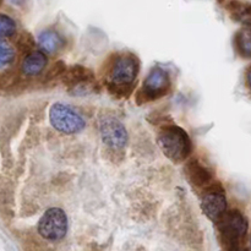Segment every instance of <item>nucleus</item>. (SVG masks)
<instances>
[{"label": "nucleus", "instance_id": "obj_1", "mask_svg": "<svg viewBox=\"0 0 251 251\" xmlns=\"http://www.w3.org/2000/svg\"><path fill=\"white\" fill-rule=\"evenodd\" d=\"M157 142L164 156L173 162L184 161L193 149L188 132L176 125L163 127L158 134Z\"/></svg>", "mask_w": 251, "mask_h": 251}, {"label": "nucleus", "instance_id": "obj_2", "mask_svg": "<svg viewBox=\"0 0 251 251\" xmlns=\"http://www.w3.org/2000/svg\"><path fill=\"white\" fill-rule=\"evenodd\" d=\"M51 126L65 135H74L83 130L86 123L80 113L64 103H54L49 109Z\"/></svg>", "mask_w": 251, "mask_h": 251}, {"label": "nucleus", "instance_id": "obj_3", "mask_svg": "<svg viewBox=\"0 0 251 251\" xmlns=\"http://www.w3.org/2000/svg\"><path fill=\"white\" fill-rule=\"evenodd\" d=\"M223 243L227 248L240 245L248 234V221L238 211H226L217 222Z\"/></svg>", "mask_w": 251, "mask_h": 251}, {"label": "nucleus", "instance_id": "obj_4", "mask_svg": "<svg viewBox=\"0 0 251 251\" xmlns=\"http://www.w3.org/2000/svg\"><path fill=\"white\" fill-rule=\"evenodd\" d=\"M68 226L66 213L59 207H50L41 217L37 229L43 239L49 242H58L65 238L68 233Z\"/></svg>", "mask_w": 251, "mask_h": 251}, {"label": "nucleus", "instance_id": "obj_5", "mask_svg": "<svg viewBox=\"0 0 251 251\" xmlns=\"http://www.w3.org/2000/svg\"><path fill=\"white\" fill-rule=\"evenodd\" d=\"M140 70V63L132 54H123L114 59L109 73V86L129 87L136 78Z\"/></svg>", "mask_w": 251, "mask_h": 251}, {"label": "nucleus", "instance_id": "obj_6", "mask_svg": "<svg viewBox=\"0 0 251 251\" xmlns=\"http://www.w3.org/2000/svg\"><path fill=\"white\" fill-rule=\"evenodd\" d=\"M100 135L103 144L113 150H120L127 144V131L117 118L103 117L100 122Z\"/></svg>", "mask_w": 251, "mask_h": 251}, {"label": "nucleus", "instance_id": "obj_7", "mask_svg": "<svg viewBox=\"0 0 251 251\" xmlns=\"http://www.w3.org/2000/svg\"><path fill=\"white\" fill-rule=\"evenodd\" d=\"M171 88V77L164 69L156 66L150 71L144 82L141 92L145 100H158L167 95Z\"/></svg>", "mask_w": 251, "mask_h": 251}, {"label": "nucleus", "instance_id": "obj_8", "mask_svg": "<svg viewBox=\"0 0 251 251\" xmlns=\"http://www.w3.org/2000/svg\"><path fill=\"white\" fill-rule=\"evenodd\" d=\"M201 208L208 220L217 223L227 211V200L223 191L220 188L208 186L201 200Z\"/></svg>", "mask_w": 251, "mask_h": 251}, {"label": "nucleus", "instance_id": "obj_9", "mask_svg": "<svg viewBox=\"0 0 251 251\" xmlns=\"http://www.w3.org/2000/svg\"><path fill=\"white\" fill-rule=\"evenodd\" d=\"M93 80V73L90 69L81 65H75L69 69L64 74V82L69 86L78 90L83 87V85L88 86Z\"/></svg>", "mask_w": 251, "mask_h": 251}, {"label": "nucleus", "instance_id": "obj_10", "mask_svg": "<svg viewBox=\"0 0 251 251\" xmlns=\"http://www.w3.org/2000/svg\"><path fill=\"white\" fill-rule=\"evenodd\" d=\"M47 66V56L43 51L34 50L27 54L21 63V73L25 76H38Z\"/></svg>", "mask_w": 251, "mask_h": 251}, {"label": "nucleus", "instance_id": "obj_11", "mask_svg": "<svg viewBox=\"0 0 251 251\" xmlns=\"http://www.w3.org/2000/svg\"><path fill=\"white\" fill-rule=\"evenodd\" d=\"M185 173L189 181L200 188H205L212 183V176H211L210 171L198 161L189 162L185 167Z\"/></svg>", "mask_w": 251, "mask_h": 251}, {"label": "nucleus", "instance_id": "obj_12", "mask_svg": "<svg viewBox=\"0 0 251 251\" xmlns=\"http://www.w3.org/2000/svg\"><path fill=\"white\" fill-rule=\"evenodd\" d=\"M38 46L43 53L54 54L64 46V39L54 29H44L38 36Z\"/></svg>", "mask_w": 251, "mask_h": 251}, {"label": "nucleus", "instance_id": "obj_13", "mask_svg": "<svg viewBox=\"0 0 251 251\" xmlns=\"http://www.w3.org/2000/svg\"><path fill=\"white\" fill-rule=\"evenodd\" d=\"M235 46H237L238 50H239V53L242 54V55H244L245 58H249L251 54V33L249 27L242 29V31L237 34Z\"/></svg>", "mask_w": 251, "mask_h": 251}, {"label": "nucleus", "instance_id": "obj_14", "mask_svg": "<svg viewBox=\"0 0 251 251\" xmlns=\"http://www.w3.org/2000/svg\"><path fill=\"white\" fill-rule=\"evenodd\" d=\"M230 12L235 20L244 24H249L250 20V6L248 4H243L239 1L230 2Z\"/></svg>", "mask_w": 251, "mask_h": 251}, {"label": "nucleus", "instance_id": "obj_15", "mask_svg": "<svg viewBox=\"0 0 251 251\" xmlns=\"http://www.w3.org/2000/svg\"><path fill=\"white\" fill-rule=\"evenodd\" d=\"M16 32V22L10 16L0 14V38L14 36Z\"/></svg>", "mask_w": 251, "mask_h": 251}, {"label": "nucleus", "instance_id": "obj_16", "mask_svg": "<svg viewBox=\"0 0 251 251\" xmlns=\"http://www.w3.org/2000/svg\"><path fill=\"white\" fill-rule=\"evenodd\" d=\"M15 58V50L4 38H0V68L7 66Z\"/></svg>", "mask_w": 251, "mask_h": 251}, {"label": "nucleus", "instance_id": "obj_17", "mask_svg": "<svg viewBox=\"0 0 251 251\" xmlns=\"http://www.w3.org/2000/svg\"><path fill=\"white\" fill-rule=\"evenodd\" d=\"M228 251H249L247 248H243L242 245H237V247L228 248Z\"/></svg>", "mask_w": 251, "mask_h": 251}]
</instances>
